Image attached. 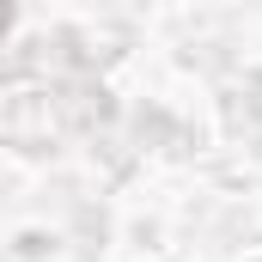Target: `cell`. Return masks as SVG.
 Segmentation results:
<instances>
[{
  "label": "cell",
  "mask_w": 262,
  "mask_h": 262,
  "mask_svg": "<svg viewBox=\"0 0 262 262\" xmlns=\"http://www.w3.org/2000/svg\"><path fill=\"white\" fill-rule=\"evenodd\" d=\"M6 25H12V6H6V0H0V31H6Z\"/></svg>",
  "instance_id": "obj_1"
}]
</instances>
